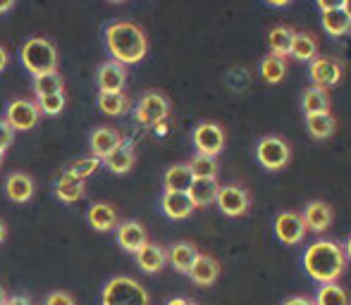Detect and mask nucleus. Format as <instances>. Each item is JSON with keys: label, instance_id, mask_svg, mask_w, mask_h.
Instances as JSON below:
<instances>
[{"label": "nucleus", "instance_id": "41", "mask_svg": "<svg viewBox=\"0 0 351 305\" xmlns=\"http://www.w3.org/2000/svg\"><path fill=\"white\" fill-rule=\"evenodd\" d=\"M5 305H34L29 298H24V296H12V298H8V303Z\"/></svg>", "mask_w": 351, "mask_h": 305}, {"label": "nucleus", "instance_id": "34", "mask_svg": "<svg viewBox=\"0 0 351 305\" xmlns=\"http://www.w3.org/2000/svg\"><path fill=\"white\" fill-rule=\"evenodd\" d=\"M186 167H189V172L194 174V179H215V174H217L215 157L199 155V152H196V155L186 162Z\"/></svg>", "mask_w": 351, "mask_h": 305}, {"label": "nucleus", "instance_id": "5", "mask_svg": "<svg viewBox=\"0 0 351 305\" xmlns=\"http://www.w3.org/2000/svg\"><path fill=\"white\" fill-rule=\"evenodd\" d=\"M256 157L265 170L278 172L282 167H287L291 157V148L282 136H263L256 146Z\"/></svg>", "mask_w": 351, "mask_h": 305}, {"label": "nucleus", "instance_id": "31", "mask_svg": "<svg viewBox=\"0 0 351 305\" xmlns=\"http://www.w3.org/2000/svg\"><path fill=\"white\" fill-rule=\"evenodd\" d=\"M62 88H65V81H62L60 72H48V75L34 79V93H36V98L56 96V93H62Z\"/></svg>", "mask_w": 351, "mask_h": 305}, {"label": "nucleus", "instance_id": "35", "mask_svg": "<svg viewBox=\"0 0 351 305\" xmlns=\"http://www.w3.org/2000/svg\"><path fill=\"white\" fill-rule=\"evenodd\" d=\"M287 75V62L282 57H275V55H268L263 57L261 62V77L265 79L268 83H280L282 79Z\"/></svg>", "mask_w": 351, "mask_h": 305}, {"label": "nucleus", "instance_id": "32", "mask_svg": "<svg viewBox=\"0 0 351 305\" xmlns=\"http://www.w3.org/2000/svg\"><path fill=\"white\" fill-rule=\"evenodd\" d=\"M98 107H101L106 115L120 117L130 110V98L125 93H101L98 96Z\"/></svg>", "mask_w": 351, "mask_h": 305}, {"label": "nucleus", "instance_id": "4", "mask_svg": "<svg viewBox=\"0 0 351 305\" xmlns=\"http://www.w3.org/2000/svg\"><path fill=\"white\" fill-rule=\"evenodd\" d=\"M101 305H148V291L132 277H112L103 287Z\"/></svg>", "mask_w": 351, "mask_h": 305}, {"label": "nucleus", "instance_id": "45", "mask_svg": "<svg viewBox=\"0 0 351 305\" xmlns=\"http://www.w3.org/2000/svg\"><path fill=\"white\" fill-rule=\"evenodd\" d=\"M342 248H344V258H349V260H351V236L347 239V243H344Z\"/></svg>", "mask_w": 351, "mask_h": 305}, {"label": "nucleus", "instance_id": "10", "mask_svg": "<svg viewBox=\"0 0 351 305\" xmlns=\"http://www.w3.org/2000/svg\"><path fill=\"white\" fill-rule=\"evenodd\" d=\"M215 203L227 217H239V215H244L246 210H249L251 196H249V191L241 189V186L230 184V186H220Z\"/></svg>", "mask_w": 351, "mask_h": 305}, {"label": "nucleus", "instance_id": "25", "mask_svg": "<svg viewBox=\"0 0 351 305\" xmlns=\"http://www.w3.org/2000/svg\"><path fill=\"white\" fill-rule=\"evenodd\" d=\"M294 29L291 27H287V24H275L273 29H270V34H268V46H270V55H275V57H289V53H291V41H294Z\"/></svg>", "mask_w": 351, "mask_h": 305}, {"label": "nucleus", "instance_id": "27", "mask_svg": "<svg viewBox=\"0 0 351 305\" xmlns=\"http://www.w3.org/2000/svg\"><path fill=\"white\" fill-rule=\"evenodd\" d=\"M315 55H318V41H315L313 34L296 31L294 34V41H291L289 57H294V60H299V62H311Z\"/></svg>", "mask_w": 351, "mask_h": 305}, {"label": "nucleus", "instance_id": "2", "mask_svg": "<svg viewBox=\"0 0 351 305\" xmlns=\"http://www.w3.org/2000/svg\"><path fill=\"white\" fill-rule=\"evenodd\" d=\"M106 43L110 55L115 57V62L125 65H134L141 62L148 53V38L143 34V29L134 22H112L106 29Z\"/></svg>", "mask_w": 351, "mask_h": 305}, {"label": "nucleus", "instance_id": "8", "mask_svg": "<svg viewBox=\"0 0 351 305\" xmlns=\"http://www.w3.org/2000/svg\"><path fill=\"white\" fill-rule=\"evenodd\" d=\"M38 117V105L29 98H17L8 105V112H5V122L12 131H29L36 127Z\"/></svg>", "mask_w": 351, "mask_h": 305}, {"label": "nucleus", "instance_id": "13", "mask_svg": "<svg viewBox=\"0 0 351 305\" xmlns=\"http://www.w3.org/2000/svg\"><path fill=\"white\" fill-rule=\"evenodd\" d=\"M318 10L323 12V29L330 36H347L351 31V19L342 10V3H325V0H318Z\"/></svg>", "mask_w": 351, "mask_h": 305}, {"label": "nucleus", "instance_id": "19", "mask_svg": "<svg viewBox=\"0 0 351 305\" xmlns=\"http://www.w3.org/2000/svg\"><path fill=\"white\" fill-rule=\"evenodd\" d=\"M134 255H136V263H139V267L143 269V272H148V274L160 272V269L165 267V263H167V250L162 248V246H158V243H151V241H148L141 250H136Z\"/></svg>", "mask_w": 351, "mask_h": 305}, {"label": "nucleus", "instance_id": "43", "mask_svg": "<svg viewBox=\"0 0 351 305\" xmlns=\"http://www.w3.org/2000/svg\"><path fill=\"white\" fill-rule=\"evenodd\" d=\"M167 305H196V303L189 301V298H172V301H167Z\"/></svg>", "mask_w": 351, "mask_h": 305}, {"label": "nucleus", "instance_id": "46", "mask_svg": "<svg viewBox=\"0 0 351 305\" xmlns=\"http://www.w3.org/2000/svg\"><path fill=\"white\" fill-rule=\"evenodd\" d=\"M342 10L347 12V17L351 19V0H344V3H342Z\"/></svg>", "mask_w": 351, "mask_h": 305}, {"label": "nucleus", "instance_id": "26", "mask_svg": "<svg viewBox=\"0 0 351 305\" xmlns=\"http://www.w3.org/2000/svg\"><path fill=\"white\" fill-rule=\"evenodd\" d=\"M86 220L96 231H110L117 227V210L110 203H93Z\"/></svg>", "mask_w": 351, "mask_h": 305}, {"label": "nucleus", "instance_id": "42", "mask_svg": "<svg viewBox=\"0 0 351 305\" xmlns=\"http://www.w3.org/2000/svg\"><path fill=\"white\" fill-rule=\"evenodd\" d=\"M5 67H8V51H5V48L0 46V72H3Z\"/></svg>", "mask_w": 351, "mask_h": 305}, {"label": "nucleus", "instance_id": "20", "mask_svg": "<svg viewBox=\"0 0 351 305\" xmlns=\"http://www.w3.org/2000/svg\"><path fill=\"white\" fill-rule=\"evenodd\" d=\"M191 184H194V174H191L184 162L167 167L165 176H162V186H165L167 194H186Z\"/></svg>", "mask_w": 351, "mask_h": 305}, {"label": "nucleus", "instance_id": "33", "mask_svg": "<svg viewBox=\"0 0 351 305\" xmlns=\"http://www.w3.org/2000/svg\"><path fill=\"white\" fill-rule=\"evenodd\" d=\"M315 305H349V293L339 287L337 282L335 284H320L318 296L313 298Z\"/></svg>", "mask_w": 351, "mask_h": 305}, {"label": "nucleus", "instance_id": "23", "mask_svg": "<svg viewBox=\"0 0 351 305\" xmlns=\"http://www.w3.org/2000/svg\"><path fill=\"white\" fill-rule=\"evenodd\" d=\"M160 205H162V213L170 220H186L196 210L186 194H167V191L162 194Z\"/></svg>", "mask_w": 351, "mask_h": 305}, {"label": "nucleus", "instance_id": "22", "mask_svg": "<svg viewBox=\"0 0 351 305\" xmlns=\"http://www.w3.org/2000/svg\"><path fill=\"white\" fill-rule=\"evenodd\" d=\"M5 194L14 203H27L34 196V179L24 172H14L5 179Z\"/></svg>", "mask_w": 351, "mask_h": 305}, {"label": "nucleus", "instance_id": "7", "mask_svg": "<svg viewBox=\"0 0 351 305\" xmlns=\"http://www.w3.org/2000/svg\"><path fill=\"white\" fill-rule=\"evenodd\" d=\"M308 77H311V86H318L328 91L330 86H337L344 77V67L337 57H330V55H318L311 60L308 65Z\"/></svg>", "mask_w": 351, "mask_h": 305}, {"label": "nucleus", "instance_id": "16", "mask_svg": "<svg viewBox=\"0 0 351 305\" xmlns=\"http://www.w3.org/2000/svg\"><path fill=\"white\" fill-rule=\"evenodd\" d=\"M117 243H120L127 253L141 250L143 246L148 243V234H146V229H143V224L136 222V220L122 222L120 227H117Z\"/></svg>", "mask_w": 351, "mask_h": 305}, {"label": "nucleus", "instance_id": "17", "mask_svg": "<svg viewBox=\"0 0 351 305\" xmlns=\"http://www.w3.org/2000/svg\"><path fill=\"white\" fill-rule=\"evenodd\" d=\"M196 258H199V248L194 243H189V241H180V243L170 246V250H167V263L182 274H189Z\"/></svg>", "mask_w": 351, "mask_h": 305}, {"label": "nucleus", "instance_id": "40", "mask_svg": "<svg viewBox=\"0 0 351 305\" xmlns=\"http://www.w3.org/2000/svg\"><path fill=\"white\" fill-rule=\"evenodd\" d=\"M282 305H315V303H313V298H308V296H291Z\"/></svg>", "mask_w": 351, "mask_h": 305}, {"label": "nucleus", "instance_id": "48", "mask_svg": "<svg viewBox=\"0 0 351 305\" xmlns=\"http://www.w3.org/2000/svg\"><path fill=\"white\" fill-rule=\"evenodd\" d=\"M8 303V293H5V289L0 287V305H5Z\"/></svg>", "mask_w": 351, "mask_h": 305}, {"label": "nucleus", "instance_id": "1", "mask_svg": "<svg viewBox=\"0 0 351 305\" xmlns=\"http://www.w3.org/2000/svg\"><path fill=\"white\" fill-rule=\"evenodd\" d=\"M344 267H347V258H344L342 243L337 241L318 239L304 253L306 274L318 284H335L344 274Z\"/></svg>", "mask_w": 351, "mask_h": 305}, {"label": "nucleus", "instance_id": "36", "mask_svg": "<svg viewBox=\"0 0 351 305\" xmlns=\"http://www.w3.org/2000/svg\"><path fill=\"white\" fill-rule=\"evenodd\" d=\"M98 167H101V160H98V157H93V155H88V157H82V160L74 162V165L70 167V172L77 176L79 181H84L86 176H91Z\"/></svg>", "mask_w": 351, "mask_h": 305}, {"label": "nucleus", "instance_id": "37", "mask_svg": "<svg viewBox=\"0 0 351 305\" xmlns=\"http://www.w3.org/2000/svg\"><path fill=\"white\" fill-rule=\"evenodd\" d=\"M36 105H38V112H43V115H60L62 107H65V96L56 93V96L38 98Z\"/></svg>", "mask_w": 351, "mask_h": 305}, {"label": "nucleus", "instance_id": "47", "mask_svg": "<svg viewBox=\"0 0 351 305\" xmlns=\"http://www.w3.org/2000/svg\"><path fill=\"white\" fill-rule=\"evenodd\" d=\"M5 236H8V229H5V224L0 222V243L5 241Z\"/></svg>", "mask_w": 351, "mask_h": 305}, {"label": "nucleus", "instance_id": "29", "mask_svg": "<svg viewBox=\"0 0 351 305\" xmlns=\"http://www.w3.org/2000/svg\"><path fill=\"white\" fill-rule=\"evenodd\" d=\"M103 162H106L108 170L115 172V174H127V172L134 167V148L122 144L117 150H112L108 157H103Z\"/></svg>", "mask_w": 351, "mask_h": 305}, {"label": "nucleus", "instance_id": "15", "mask_svg": "<svg viewBox=\"0 0 351 305\" xmlns=\"http://www.w3.org/2000/svg\"><path fill=\"white\" fill-rule=\"evenodd\" d=\"M127 83V72L120 62L108 60L98 67V88L101 93H122Z\"/></svg>", "mask_w": 351, "mask_h": 305}, {"label": "nucleus", "instance_id": "49", "mask_svg": "<svg viewBox=\"0 0 351 305\" xmlns=\"http://www.w3.org/2000/svg\"><path fill=\"white\" fill-rule=\"evenodd\" d=\"M3 157H5V152H0V167H3Z\"/></svg>", "mask_w": 351, "mask_h": 305}, {"label": "nucleus", "instance_id": "6", "mask_svg": "<svg viewBox=\"0 0 351 305\" xmlns=\"http://www.w3.org/2000/svg\"><path fill=\"white\" fill-rule=\"evenodd\" d=\"M170 115V101L162 93L148 91L141 96L139 105H136V122L143 127H158L167 120Z\"/></svg>", "mask_w": 351, "mask_h": 305}, {"label": "nucleus", "instance_id": "30", "mask_svg": "<svg viewBox=\"0 0 351 305\" xmlns=\"http://www.w3.org/2000/svg\"><path fill=\"white\" fill-rule=\"evenodd\" d=\"M56 191H58V198L60 200H65V203H74V200H79L84 196V181H79L77 176L67 170L65 174L60 176V181H58Z\"/></svg>", "mask_w": 351, "mask_h": 305}, {"label": "nucleus", "instance_id": "44", "mask_svg": "<svg viewBox=\"0 0 351 305\" xmlns=\"http://www.w3.org/2000/svg\"><path fill=\"white\" fill-rule=\"evenodd\" d=\"M12 8H14L12 0H3V3H0V12H8V10H12Z\"/></svg>", "mask_w": 351, "mask_h": 305}, {"label": "nucleus", "instance_id": "3", "mask_svg": "<svg viewBox=\"0 0 351 305\" xmlns=\"http://www.w3.org/2000/svg\"><path fill=\"white\" fill-rule=\"evenodd\" d=\"M22 65L34 77L58 72V51L48 38H29L22 46Z\"/></svg>", "mask_w": 351, "mask_h": 305}, {"label": "nucleus", "instance_id": "28", "mask_svg": "<svg viewBox=\"0 0 351 305\" xmlns=\"http://www.w3.org/2000/svg\"><path fill=\"white\" fill-rule=\"evenodd\" d=\"M306 129L313 139H330L337 129V120L330 112L323 115H306Z\"/></svg>", "mask_w": 351, "mask_h": 305}, {"label": "nucleus", "instance_id": "38", "mask_svg": "<svg viewBox=\"0 0 351 305\" xmlns=\"http://www.w3.org/2000/svg\"><path fill=\"white\" fill-rule=\"evenodd\" d=\"M12 141H14V131L8 127V122L0 120V152L8 150L12 146Z\"/></svg>", "mask_w": 351, "mask_h": 305}, {"label": "nucleus", "instance_id": "9", "mask_svg": "<svg viewBox=\"0 0 351 305\" xmlns=\"http://www.w3.org/2000/svg\"><path fill=\"white\" fill-rule=\"evenodd\" d=\"M194 148L199 155L215 157L217 152L225 148V131L215 122H201L194 129Z\"/></svg>", "mask_w": 351, "mask_h": 305}, {"label": "nucleus", "instance_id": "14", "mask_svg": "<svg viewBox=\"0 0 351 305\" xmlns=\"http://www.w3.org/2000/svg\"><path fill=\"white\" fill-rule=\"evenodd\" d=\"M122 144H125V139H122V134L117 129H112V127H98V129L91 134L88 148H91L93 157L103 160V157H108L112 150L120 148Z\"/></svg>", "mask_w": 351, "mask_h": 305}, {"label": "nucleus", "instance_id": "21", "mask_svg": "<svg viewBox=\"0 0 351 305\" xmlns=\"http://www.w3.org/2000/svg\"><path fill=\"white\" fill-rule=\"evenodd\" d=\"M330 107H332V98L325 88L308 86L301 96V110L306 115H323V112H330Z\"/></svg>", "mask_w": 351, "mask_h": 305}, {"label": "nucleus", "instance_id": "39", "mask_svg": "<svg viewBox=\"0 0 351 305\" xmlns=\"http://www.w3.org/2000/svg\"><path fill=\"white\" fill-rule=\"evenodd\" d=\"M43 305H77V303H74L72 293H67V291H53L51 296L46 298V303H43Z\"/></svg>", "mask_w": 351, "mask_h": 305}, {"label": "nucleus", "instance_id": "18", "mask_svg": "<svg viewBox=\"0 0 351 305\" xmlns=\"http://www.w3.org/2000/svg\"><path fill=\"white\" fill-rule=\"evenodd\" d=\"M189 277H191V282L199 284V287H210V284H215V279L220 277V263H217L213 255L199 253L194 267L189 269Z\"/></svg>", "mask_w": 351, "mask_h": 305}, {"label": "nucleus", "instance_id": "24", "mask_svg": "<svg viewBox=\"0 0 351 305\" xmlns=\"http://www.w3.org/2000/svg\"><path fill=\"white\" fill-rule=\"evenodd\" d=\"M217 191H220V184H217V179H194V184L189 186L186 196L191 198L194 208H206V205L215 203Z\"/></svg>", "mask_w": 351, "mask_h": 305}, {"label": "nucleus", "instance_id": "11", "mask_svg": "<svg viewBox=\"0 0 351 305\" xmlns=\"http://www.w3.org/2000/svg\"><path fill=\"white\" fill-rule=\"evenodd\" d=\"M299 215H301V220H304L306 231H313V234L328 231L335 220L332 205L325 203V200H311V203H306V208L301 210Z\"/></svg>", "mask_w": 351, "mask_h": 305}, {"label": "nucleus", "instance_id": "12", "mask_svg": "<svg viewBox=\"0 0 351 305\" xmlns=\"http://www.w3.org/2000/svg\"><path fill=\"white\" fill-rule=\"evenodd\" d=\"M275 234L285 246H299L306 239L304 220L294 210H285L275 217Z\"/></svg>", "mask_w": 351, "mask_h": 305}]
</instances>
